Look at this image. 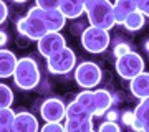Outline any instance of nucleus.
<instances>
[{
	"mask_svg": "<svg viewBox=\"0 0 149 132\" xmlns=\"http://www.w3.org/2000/svg\"><path fill=\"white\" fill-rule=\"evenodd\" d=\"M85 13L88 17L90 25L111 30L114 23V13H113V2L109 0H86Z\"/></svg>",
	"mask_w": 149,
	"mask_h": 132,
	"instance_id": "1",
	"label": "nucleus"
},
{
	"mask_svg": "<svg viewBox=\"0 0 149 132\" xmlns=\"http://www.w3.org/2000/svg\"><path fill=\"white\" fill-rule=\"evenodd\" d=\"M12 78L15 81V84L23 91H30L35 89L42 79V74H40V68H38V63L30 56H23L17 61L15 69H13V74Z\"/></svg>",
	"mask_w": 149,
	"mask_h": 132,
	"instance_id": "2",
	"label": "nucleus"
},
{
	"mask_svg": "<svg viewBox=\"0 0 149 132\" xmlns=\"http://www.w3.org/2000/svg\"><path fill=\"white\" fill-rule=\"evenodd\" d=\"M17 30L28 41H37L47 33V26L43 23V10L40 7H32L23 18L17 21Z\"/></svg>",
	"mask_w": 149,
	"mask_h": 132,
	"instance_id": "3",
	"label": "nucleus"
},
{
	"mask_svg": "<svg viewBox=\"0 0 149 132\" xmlns=\"http://www.w3.org/2000/svg\"><path fill=\"white\" fill-rule=\"evenodd\" d=\"M109 40H111L109 30H103V28L93 25L85 28L81 33V46L93 55H100V53L106 51V48L109 46Z\"/></svg>",
	"mask_w": 149,
	"mask_h": 132,
	"instance_id": "4",
	"label": "nucleus"
},
{
	"mask_svg": "<svg viewBox=\"0 0 149 132\" xmlns=\"http://www.w3.org/2000/svg\"><path fill=\"white\" fill-rule=\"evenodd\" d=\"M114 68H116V73L119 78L129 81V79H133L134 76H138L139 73L144 71V59L139 53L128 51L116 58Z\"/></svg>",
	"mask_w": 149,
	"mask_h": 132,
	"instance_id": "5",
	"label": "nucleus"
},
{
	"mask_svg": "<svg viewBox=\"0 0 149 132\" xmlns=\"http://www.w3.org/2000/svg\"><path fill=\"white\" fill-rule=\"evenodd\" d=\"M76 66V53L68 46H63L47 58V68L52 74H68Z\"/></svg>",
	"mask_w": 149,
	"mask_h": 132,
	"instance_id": "6",
	"label": "nucleus"
},
{
	"mask_svg": "<svg viewBox=\"0 0 149 132\" xmlns=\"http://www.w3.org/2000/svg\"><path fill=\"white\" fill-rule=\"evenodd\" d=\"M74 79L83 89H91L100 84L101 81V68L93 61H83L78 66H74Z\"/></svg>",
	"mask_w": 149,
	"mask_h": 132,
	"instance_id": "7",
	"label": "nucleus"
},
{
	"mask_svg": "<svg viewBox=\"0 0 149 132\" xmlns=\"http://www.w3.org/2000/svg\"><path fill=\"white\" fill-rule=\"evenodd\" d=\"M37 46L38 53L43 58H48L63 46H66V38L63 37L61 32H47L40 40H37Z\"/></svg>",
	"mask_w": 149,
	"mask_h": 132,
	"instance_id": "8",
	"label": "nucleus"
},
{
	"mask_svg": "<svg viewBox=\"0 0 149 132\" xmlns=\"http://www.w3.org/2000/svg\"><path fill=\"white\" fill-rule=\"evenodd\" d=\"M65 111H66V104L58 97H50V99L43 101L42 106H40V116L45 122H52V121L63 122Z\"/></svg>",
	"mask_w": 149,
	"mask_h": 132,
	"instance_id": "9",
	"label": "nucleus"
},
{
	"mask_svg": "<svg viewBox=\"0 0 149 132\" xmlns=\"http://www.w3.org/2000/svg\"><path fill=\"white\" fill-rule=\"evenodd\" d=\"M38 129H40L38 119L32 112L22 111L18 114H15V119H13V124H12L13 132H37Z\"/></svg>",
	"mask_w": 149,
	"mask_h": 132,
	"instance_id": "10",
	"label": "nucleus"
},
{
	"mask_svg": "<svg viewBox=\"0 0 149 132\" xmlns=\"http://www.w3.org/2000/svg\"><path fill=\"white\" fill-rule=\"evenodd\" d=\"M129 89H131V94L138 99L149 97V74L143 71L133 79H129Z\"/></svg>",
	"mask_w": 149,
	"mask_h": 132,
	"instance_id": "11",
	"label": "nucleus"
},
{
	"mask_svg": "<svg viewBox=\"0 0 149 132\" xmlns=\"http://www.w3.org/2000/svg\"><path fill=\"white\" fill-rule=\"evenodd\" d=\"M43 23L47 26V32H61L66 18L58 8H48L43 10Z\"/></svg>",
	"mask_w": 149,
	"mask_h": 132,
	"instance_id": "12",
	"label": "nucleus"
},
{
	"mask_svg": "<svg viewBox=\"0 0 149 132\" xmlns=\"http://www.w3.org/2000/svg\"><path fill=\"white\" fill-rule=\"evenodd\" d=\"M18 61V58L15 56V53L5 48H0V79L10 78L13 74L15 64Z\"/></svg>",
	"mask_w": 149,
	"mask_h": 132,
	"instance_id": "13",
	"label": "nucleus"
},
{
	"mask_svg": "<svg viewBox=\"0 0 149 132\" xmlns=\"http://www.w3.org/2000/svg\"><path fill=\"white\" fill-rule=\"evenodd\" d=\"M58 10L65 15V18H78L85 13V3L81 0H60Z\"/></svg>",
	"mask_w": 149,
	"mask_h": 132,
	"instance_id": "14",
	"label": "nucleus"
},
{
	"mask_svg": "<svg viewBox=\"0 0 149 132\" xmlns=\"http://www.w3.org/2000/svg\"><path fill=\"white\" fill-rule=\"evenodd\" d=\"M93 94H95V116H103L113 106L111 93L106 89H96L93 91Z\"/></svg>",
	"mask_w": 149,
	"mask_h": 132,
	"instance_id": "15",
	"label": "nucleus"
},
{
	"mask_svg": "<svg viewBox=\"0 0 149 132\" xmlns=\"http://www.w3.org/2000/svg\"><path fill=\"white\" fill-rule=\"evenodd\" d=\"M138 10L136 5H134L133 0H116L113 3V13H114V23L116 25H121L124 18L131 13V12Z\"/></svg>",
	"mask_w": 149,
	"mask_h": 132,
	"instance_id": "16",
	"label": "nucleus"
},
{
	"mask_svg": "<svg viewBox=\"0 0 149 132\" xmlns=\"http://www.w3.org/2000/svg\"><path fill=\"white\" fill-rule=\"evenodd\" d=\"M133 116H134V121L141 126L143 132H148L149 131V101H148V97L146 99H139V104L134 107Z\"/></svg>",
	"mask_w": 149,
	"mask_h": 132,
	"instance_id": "17",
	"label": "nucleus"
},
{
	"mask_svg": "<svg viewBox=\"0 0 149 132\" xmlns=\"http://www.w3.org/2000/svg\"><path fill=\"white\" fill-rule=\"evenodd\" d=\"M63 126L66 132H91L93 131V117H88V119L65 117Z\"/></svg>",
	"mask_w": 149,
	"mask_h": 132,
	"instance_id": "18",
	"label": "nucleus"
},
{
	"mask_svg": "<svg viewBox=\"0 0 149 132\" xmlns=\"http://www.w3.org/2000/svg\"><path fill=\"white\" fill-rule=\"evenodd\" d=\"M144 23H146V15L141 10H134L124 18V21H123L121 25L128 32H138V30H141L144 26Z\"/></svg>",
	"mask_w": 149,
	"mask_h": 132,
	"instance_id": "19",
	"label": "nucleus"
},
{
	"mask_svg": "<svg viewBox=\"0 0 149 132\" xmlns=\"http://www.w3.org/2000/svg\"><path fill=\"white\" fill-rule=\"evenodd\" d=\"M65 117H73V119H88V117H93V116L86 111L78 101H71L70 104H66Z\"/></svg>",
	"mask_w": 149,
	"mask_h": 132,
	"instance_id": "20",
	"label": "nucleus"
},
{
	"mask_svg": "<svg viewBox=\"0 0 149 132\" xmlns=\"http://www.w3.org/2000/svg\"><path fill=\"white\" fill-rule=\"evenodd\" d=\"M74 101H78L86 111L95 117V94H93V91H91V89L81 91L80 94L76 96V99H74Z\"/></svg>",
	"mask_w": 149,
	"mask_h": 132,
	"instance_id": "21",
	"label": "nucleus"
},
{
	"mask_svg": "<svg viewBox=\"0 0 149 132\" xmlns=\"http://www.w3.org/2000/svg\"><path fill=\"white\" fill-rule=\"evenodd\" d=\"M15 112L12 107H0V131H12Z\"/></svg>",
	"mask_w": 149,
	"mask_h": 132,
	"instance_id": "22",
	"label": "nucleus"
},
{
	"mask_svg": "<svg viewBox=\"0 0 149 132\" xmlns=\"http://www.w3.org/2000/svg\"><path fill=\"white\" fill-rule=\"evenodd\" d=\"M13 102V91L8 84L0 83V107H10Z\"/></svg>",
	"mask_w": 149,
	"mask_h": 132,
	"instance_id": "23",
	"label": "nucleus"
},
{
	"mask_svg": "<svg viewBox=\"0 0 149 132\" xmlns=\"http://www.w3.org/2000/svg\"><path fill=\"white\" fill-rule=\"evenodd\" d=\"M43 132H65V126L61 121H52V122H45V126L40 127Z\"/></svg>",
	"mask_w": 149,
	"mask_h": 132,
	"instance_id": "24",
	"label": "nucleus"
},
{
	"mask_svg": "<svg viewBox=\"0 0 149 132\" xmlns=\"http://www.w3.org/2000/svg\"><path fill=\"white\" fill-rule=\"evenodd\" d=\"M60 0H35V5L40 7L42 10H48V8H58Z\"/></svg>",
	"mask_w": 149,
	"mask_h": 132,
	"instance_id": "25",
	"label": "nucleus"
},
{
	"mask_svg": "<svg viewBox=\"0 0 149 132\" xmlns=\"http://www.w3.org/2000/svg\"><path fill=\"white\" fill-rule=\"evenodd\" d=\"M100 132H119V126L116 124V121H109L103 122L100 126Z\"/></svg>",
	"mask_w": 149,
	"mask_h": 132,
	"instance_id": "26",
	"label": "nucleus"
},
{
	"mask_svg": "<svg viewBox=\"0 0 149 132\" xmlns=\"http://www.w3.org/2000/svg\"><path fill=\"white\" fill-rule=\"evenodd\" d=\"M131 51V46H129L128 43H118L116 46L113 48V53H114V56H121V55H124V53Z\"/></svg>",
	"mask_w": 149,
	"mask_h": 132,
	"instance_id": "27",
	"label": "nucleus"
},
{
	"mask_svg": "<svg viewBox=\"0 0 149 132\" xmlns=\"http://www.w3.org/2000/svg\"><path fill=\"white\" fill-rule=\"evenodd\" d=\"M133 2H134V5H136V8L141 10L144 15L148 17V13H149V0H133Z\"/></svg>",
	"mask_w": 149,
	"mask_h": 132,
	"instance_id": "28",
	"label": "nucleus"
},
{
	"mask_svg": "<svg viewBox=\"0 0 149 132\" xmlns=\"http://www.w3.org/2000/svg\"><path fill=\"white\" fill-rule=\"evenodd\" d=\"M7 17H8V7H7L5 2H2V0H0V25H2V23H5Z\"/></svg>",
	"mask_w": 149,
	"mask_h": 132,
	"instance_id": "29",
	"label": "nucleus"
},
{
	"mask_svg": "<svg viewBox=\"0 0 149 132\" xmlns=\"http://www.w3.org/2000/svg\"><path fill=\"white\" fill-rule=\"evenodd\" d=\"M123 122L126 124V126H131L134 122V116H133V111H126L123 114Z\"/></svg>",
	"mask_w": 149,
	"mask_h": 132,
	"instance_id": "30",
	"label": "nucleus"
},
{
	"mask_svg": "<svg viewBox=\"0 0 149 132\" xmlns=\"http://www.w3.org/2000/svg\"><path fill=\"white\" fill-rule=\"evenodd\" d=\"M7 41H8V37H7V33L3 32V30H0V48L5 46Z\"/></svg>",
	"mask_w": 149,
	"mask_h": 132,
	"instance_id": "31",
	"label": "nucleus"
},
{
	"mask_svg": "<svg viewBox=\"0 0 149 132\" xmlns=\"http://www.w3.org/2000/svg\"><path fill=\"white\" fill-rule=\"evenodd\" d=\"M104 114H106V117L109 119V121H116V119H118V114H116V112H113V111H109V109H108Z\"/></svg>",
	"mask_w": 149,
	"mask_h": 132,
	"instance_id": "32",
	"label": "nucleus"
},
{
	"mask_svg": "<svg viewBox=\"0 0 149 132\" xmlns=\"http://www.w3.org/2000/svg\"><path fill=\"white\" fill-rule=\"evenodd\" d=\"M12 2H15V3H25V2H28V0H12Z\"/></svg>",
	"mask_w": 149,
	"mask_h": 132,
	"instance_id": "33",
	"label": "nucleus"
},
{
	"mask_svg": "<svg viewBox=\"0 0 149 132\" xmlns=\"http://www.w3.org/2000/svg\"><path fill=\"white\" fill-rule=\"evenodd\" d=\"M81 2H83V3H85V2H86V0H81Z\"/></svg>",
	"mask_w": 149,
	"mask_h": 132,
	"instance_id": "34",
	"label": "nucleus"
}]
</instances>
